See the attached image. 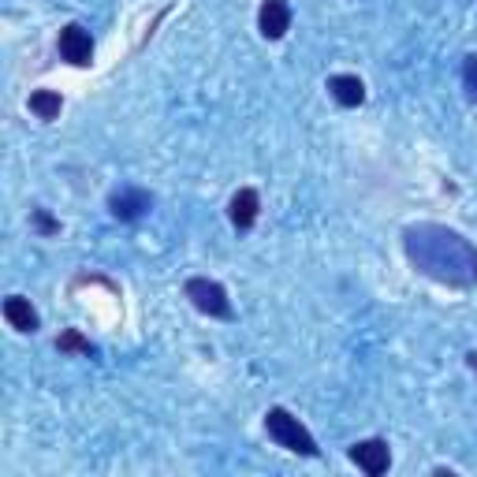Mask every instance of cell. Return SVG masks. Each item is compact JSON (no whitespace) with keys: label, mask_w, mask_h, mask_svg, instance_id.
Wrapping results in <instances>:
<instances>
[{"label":"cell","mask_w":477,"mask_h":477,"mask_svg":"<svg viewBox=\"0 0 477 477\" xmlns=\"http://www.w3.org/2000/svg\"><path fill=\"white\" fill-rule=\"evenodd\" d=\"M406 258L418 273H426L436 284L473 288L477 284V246L444 224H418L403 239Z\"/></svg>","instance_id":"cell-1"},{"label":"cell","mask_w":477,"mask_h":477,"mask_svg":"<svg viewBox=\"0 0 477 477\" xmlns=\"http://www.w3.org/2000/svg\"><path fill=\"white\" fill-rule=\"evenodd\" d=\"M265 429H269V436L276 440L280 448H288L295 455H306V458L317 455V440L310 436V429L298 418H291L284 406H273V411L265 414Z\"/></svg>","instance_id":"cell-2"},{"label":"cell","mask_w":477,"mask_h":477,"mask_svg":"<svg viewBox=\"0 0 477 477\" xmlns=\"http://www.w3.org/2000/svg\"><path fill=\"white\" fill-rule=\"evenodd\" d=\"M187 298L194 306H198L202 313L209 317H232V303H227V291L217 284V280H205V276H194L187 280Z\"/></svg>","instance_id":"cell-3"},{"label":"cell","mask_w":477,"mask_h":477,"mask_svg":"<svg viewBox=\"0 0 477 477\" xmlns=\"http://www.w3.org/2000/svg\"><path fill=\"white\" fill-rule=\"evenodd\" d=\"M60 57L67 64H75V67H86L94 60V38H90V30L79 27V23H67L60 30Z\"/></svg>","instance_id":"cell-4"},{"label":"cell","mask_w":477,"mask_h":477,"mask_svg":"<svg viewBox=\"0 0 477 477\" xmlns=\"http://www.w3.org/2000/svg\"><path fill=\"white\" fill-rule=\"evenodd\" d=\"M109 209H112L116 220H138L153 209V194L142 190V187H123L109 198Z\"/></svg>","instance_id":"cell-5"},{"label":"cell","mask_w":477,"mask_h":477,"mask_svg":"<svg viewBox=\"0 0 477 477\" xmlns=\"http://www.w3.org/2000/svg\"><path fill=\"white\" fill-rule=\"evenodd\" d=\"M350 463L358 470H365L369 477H381L392 466V455H388V444L384 440H362V444L350 448Z\"/></svg>","instance_id":"cell-6"},{"label":"cell","mask_w":477,"mask_h":477,"mask_svg":"<svg viewBox=\"0 0 477 477\" xmlns=\"http://www.w3.org/2000/svg\"><path fill=\"white\" fill-rule=\"evenodd\" d=\"M258 27H261V34L269 42L284 38V34L291 30V4H288V0H265L261 15H258Z\"/></svg>","instance_id":"cell-7"},{"label":"cell","mask_w":477,"mask_h":477,"mask_svg":"<svg viewBox=\"0 0 477 477\" xmlns=\"http://www.w3.org/2000/svg\"><path fill=\"white\" fill-rule=\"evenodd\" d=\"M258 209H261V198H258V190L254 187H242L235 198H232V224L239 227V232H250L254 227V220H258Z\"/></svg>","instance_id":"cell-8"},{"label":"cell","mask_w":477,"mask_h":477,"mask_svg":"<svg viewBox=\"0 0 477 477\" xmlns=\"http://www.w3.org/2000/svg\"><path fill=\"white\" fill-rule=\"evenodd\" d=\"M4 317H8V325L15 332H38V310L30 306V298L23 295H12L8 303H4Z\"/></svg>","instance_id":"cell-9"},{"label":"cell","mask_w":477,"mask_h":477,"mask_svg":"<svg viewBox=\"0 0 477 477\" xmlns=\"http://www.w3.org/2000/svg\"><path fill=\"white\" fill-rule=\"evenodd\" d=\"M328 94L343 104V109H355V104L365 101V86L358 75H332L328 79Z\"/></svg>","instance_id":"cell-10"},{"label":"cell","mask_w":477,"mask_h":477,"mask_svg":"<svg viewBox=\"0 0 477 477\" xmlns=\"http://www.w3.org/2000/svg\"><path fill=\"white\" fill-rule=\"evenodd\" d=\"M60 109H64V101H60L57 90H34L30 94V112L38 119H57Z\"/></svg>","instance_id":"cell-11"},{"label":"cell","mask_w":477,"mask_h":477,"mask_svg":"<svg viewBox=\"0 0 477 477\" xmlns=\"http://www.w3.org/2000/svg\"><path fill=\"white\" fill-rule=\"evenodd\" d=\"M57 347L60 350H72V355H90V340H86L82 332H75V328H67L60 340H57Z\"/></svg>","instance_id":"cell-12"},{"label":"cell","mask_w":477,"mask_h":477,"mask_svg":"<svg viewBox=\"0 0 477 477\" xmlns=\"http://www.w3.org/2000/svg\"><path fill=\"white\" fill-rule=\"evenodd\" d=\"M463 82H466L470 97L477 101V57H466V64H463Z\"/></svg>","instance_id":"cell-13"},{"label":"cell","mask_w":477,"mask_h":477,"mask_svg":"<svg viewBox=\"0 0 477 477\" xmlns=\"http://www.w3.org/2000/svg\"><path fill=\"white\" fill-rule=\"evenodd\" d=\"M34 227H38V232H45V235H57V232H60V224L52 220L45 209H34Z\"/></svg>","instance_id":"cell-14"}]
</instances>
